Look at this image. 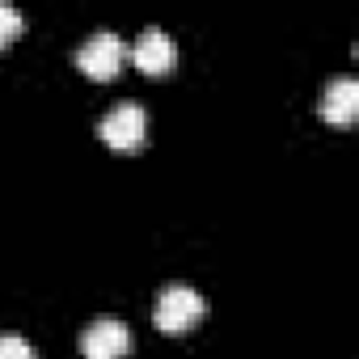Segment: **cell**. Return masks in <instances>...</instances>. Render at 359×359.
<instances>
[{"instance_id": "1", "label": "cell", "mask_w": 359, "mask_h": 359, "mask_svg": "<svg viewBox=\"0 0 359 359\" xmlns=\"http://www.w3.org/2000/svg\"><path fill=\"white\" fill-rule=\"evenodd\" d=\"M203 313H208L203 296H199L195 287H187V283H169V287L156 296V325H161L165 334H182V330H191Z\"/></svg>"}, {"instance_id": "2", "label": "cell", "mask_w": 359, "mask_h": 359, "mask_svg": "<svg viewBox=\"0 0 359 359\" xmlns=\"http://www.w3.org/2000/svg\"><path fill=\"white\" fill-rule=\"evenodd\" d=\"M97 135H102L110 148H118V152H135V148L144 144V135H148V114H144V106L118 102L114 110H106V114L97 118Z\"/></svg>"}, {"instance_id": "3", "label": "cell", "mask_w": 359, "mask_h": 359, "mask_svg": "<svg viewBox=\"0 0 359 359\" xmlns=\"http://www.w3.org/2000/svg\"><path fill=\"white\" fill-rule=\"evenodd\" d=\"M123 60H127V47H123V39H118V34H110V30L89 34V39L81 43V51H76L81 72H85V76H93V81H110V76L123 68Z\"/></svg>"}, {"instance_id": "4", "label": "cell", "mask_w": 359, "mask_h": 359, "mask_svg": "<svg viewBox=\"0 0 359 359\" xmlns=\"http://www.w3.org/2000/svg\"><path fill=\"white\" fill-rule=\"evenodd\" d=\"M131 351V330L118 317H97L81 330V355L85 359H123Z\"/></svg>"}, {"instance_id": "5", "label": "cell", "mask_w": 359, "mask_h": 359, "mask_svg": "<svg viewBox=\"0 0 359 359\" xmlns=\"http://www.w3.org/2000/svg\"><path fill=\"white\" fill-rule=\"evenodd\" d=\"M317 114L325 123H338V127L355 123L359 118V81L355 76H334L317 97Z\"/></svg>"}, {"instance_id": "6", "label": "cell", "mask_w": 359, "mask_h": 359, "mask_svg": "<svg viewBox=\"0 0 359 359\" xmlns=\"http://www.w3.org/2000/svg\"><path fill=\"white\" fill-rule=\"evenodd\" d=\"M131 60H135V68H144L148 76H165V72L173 68V60H177V47H173V39H169L161 26H148V30H140L135 47H131Z\"/></svg>"}, {"instance_id": "7", "label": "cell", "mask_w": 359, "mask_h": 359, "mask_svg": "<svg viewBox=\"0 0 359 359\" xmlns=\"http://www.w3.org/2000/svg\"><path fill=\"white\" fill-rule=\"evenodd\" d=\"M0 359H34V346L18 330H0Z\"/></svg>"}, {"instance_id": "8", "label": "cell", "mask_w": 359, "mask_h": 359, "mask_svg": "<svg viewBox=\"0 0 359 359\" xmlns=\"http://www.w3.org/2000/svg\"><path fill=\"white\" fill-rule=\"evenodd\" d=\"M22 30H26V18H22L13 5H5V0H0V47H9Z\"/></svg>"}]
</instances>
